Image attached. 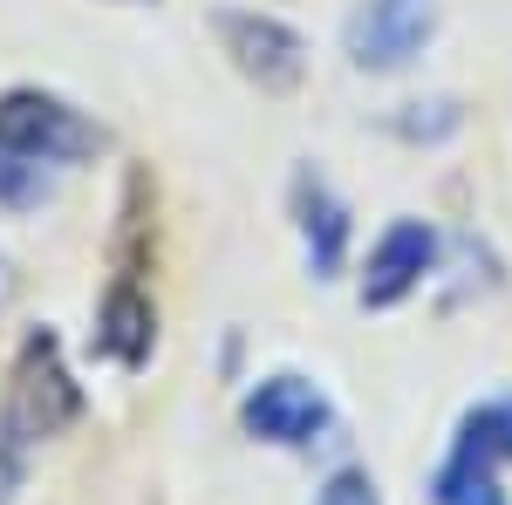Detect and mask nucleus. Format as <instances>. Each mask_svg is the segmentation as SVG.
<instances>
[{"label":"nucleus","mask_w":512,"mask_h":505,"mask_svg":"<svg viewBox=\"0 0 512 505\" xmlns=\"http://www.w3.org/2000/svg\"><path fill=\"white\" fill-rule=\"evenodd\" d=\"M82 417V383L62 362V342L35 328L21 355H14V383H7V410H0V437H7V458H21L28 444H48Z\"/></svg>","instance_id":"obj_1"},{"label":"nucleus","mask_w":512,"mask_h":505,"mask_svg":"<svg viewBox=\"0 0 512 505\" xmlns=\"http://www.w3.org/2000/svg\"><path fill=\"white\" fill-rule=\"evenodd\" d=\"M0 151L28 157V164H82L103 151V130L48 89H7L0 96Z\"/></svg>","instance_id":"obj_2"},{"label":"nucleus","mask_w":512,"mask_h":505,"mask_svg":"<svg viewBox=\"0 0 512 505\" xmlns=\"http://www.w3.org/2000/svg\"><path fill=\"white\" fill-rule=\"evenodd\" d=\"M219 41H226V55H233V69L246 82H260V89H294L301 82V69H308V41L294 35L287 21H274V14H246V7H226L219 21Z\"/></svg>","instance_id":"obj_3"},{"label":"nucleus","mask_w":512,"mask_h":505,"mask_svg":"<svg viewBox=\"0 0 512 505\" xmlns=\"http://www.w3.org/2000/svg\"><path fill=\"white\" fill-rule=\"evenodd\" d=\"M239 424L253 430L260 444L308 451V444H321V430H328V396H321L308 376H267L260 389H246Z\"/></svg>","instance_id":"obj_4"},{"label":"nucleus","mask_w":512,"mask_h":505,"mask_svg":"<svg viewBox=\"0 0 512 505\" xmlns=\"http://www.w3.org/2000/svg\"><path fill=\"white\" fill-rule=\"evenodd\" d=\"M437 260V233L424 219H396L390 233L369 246V267H362V308H396L424 287V273Z\"/></svg>","instance_id":"obj_5"},{"label":"nucleus","mask_w":512,"mask_h":505,"mask_svg":"<svg viewBox=\"0 0 512 505\" xmlns=\"http://www.w3.org/2000/svg\"><path fill=\"white\" fill-rule=\"evenodd\" d=\"M431 41V14L417 0H369L349 21V55L355 69H403Z\"/></svg>","instance_id":"obj_6"},{"label":"nucleus","mask_w":512,"mask_h":505,"mask_svg":"<svg viewBox=\"0 0 512 505\" xmlns=\"http://www.w3.org/2000/svg\"><path fill=\"white\" fill-rule=\"evenodd\" d=\"M96 349L123 362V369H144L151 349H158V308H151V294L123 273L117 287L103 294V308H96Z\"/></svg>","instance_id":"obj_7"},{"label":"nucleus","mask_w":512,"mask_h":505,"mask_svg":"<svg viewBox=\"0 0 512 505\" xmlns=\"http://www.w3.org/2000/svg\"><path fill=\"white\" fill-rule=\"evenodd\" d=\"M294 212H301V246H308L315 280H335L342 260H349V212H342V198L328 192L315 171H301L294 178Z\"/></svg>","instance_id":"obj_8"},{"label":"nucleus","mask_w":512,"mask_h":505,"mask_svg":"<svg viewBox=\"0 0 512 505\" xmlns=\"http://www.w3.org/2000/svg\"><path fill=\"white\" fill-rule=\"evenodd\" d=\"M437 505H506V492H499V478H492V465L485 458H465V451H451L444 458V471H437L431 485Z\"/></svg>","instance_id":"obj_9"},{"label":"nucleus","mask_w":512,"mask_h":505,"mask_svg":"<svg viewBox=\"0 0 512 505\" xmlns=\"http://www.w3.org/2000/svg\"><path fill=\"white\" fill-rule=\"evenodd\" d=\"M458 451H465V458H485V465L512 458V396L485 403V410H472V417L458 424Z\"/></svg>","instance_id":"obj_10"},{"label":"nucleus","mask_w":512,"mask_h":505,"mask_svg":"<svg viewBox=\"0 0 512 505\" xmlns=\"http://www.w3.org/2000/svg\"><path fill=\"white\" fill-rule=\"evenodd\" d=\"M315 505H383V499H376V478L369 471H335Z\"/></svg>","instance_id":"obj_11"},{"label":"nucleus","mask_w":512,"mask_h":505,"mask_svg":"<svg viewBox=\"0 0 512 505\" xmlns=\"http://www.w3.org/2000/svg\"><path fill=\"white\" fill-rule=\"evenodd\" d=\"M14 294H21V273H14V260H7V253H0V308H7V301H14Z\"/></svg>","instance_id":"obj_12"}]
</instances>
